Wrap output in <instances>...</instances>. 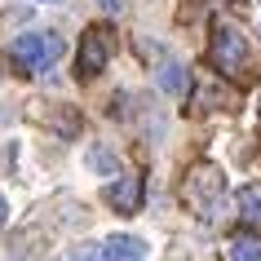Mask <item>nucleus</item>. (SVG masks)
Instances as JSON below:
<instances>
[{
	"label": "nucleus",
	"instance_id": "obj_1",
	"mask_svg": "<svg viewBox=\"0 0 261 261\" xmlns=\"http://www.w3.org/2000/svg\"><path fill=\"white\" fill-rule=\"evenodd\" d=\"M181 195H186V208H191L199 221H213L221 213V199H226V177H221L217 164H195L191 177H186V186H181Z\"/></svg>",
	"mask_w": 261,
	"mask_h": 261
},
{
	"label": "nucleus",
	"instance_id": "obj_2",
	"mask_svg": "<svg viewBox=\"0 0 261 261\" xmlns=\"http://www.w3.org/2000/svg\"><path fill=\"white\" fill-rule=\"evenodd\" d=\"M9 58H14V67L22 75H40L62 58V36L58 31H27V36H18L9 44Z\"/></svg>",
	"mask_w": 261,
	"mask_h": 261
},
{
	"label": "nucleus",
	"instance_id": "obj_3",
	"mask_svg": "<svg viewBox=\"0 0 261 261\" xmlns=\"http://www.w3.org/2000/svg\"><path fill=\"white\" fill-rule=\"evenodd\" d=\"M111 49H115V40H111L107 27H89L80 36V54H75V71L80 75H97V71L111 62Z\"/></svg>",
	"mask_w": 261,
	"mask_h": 261
},
{
	"label": "nucleus",
	"instance_id": "obj_4",
	"mask_svg": "<svg viewBox=\"0 0 261 261\" xmlns=\"http://www.w3.org/2000/svg\"><path fill=\"white\" fill-rule=\"evenodd\" d=\"M244 62H248L244 36H239L234 27H217V36H213V67H217L221 75H239Z\"/></svg>",
	"mask_w": 261,
	"mask_h": 261
},
{
	"label": "nucleus",
	"instance_id": "obj_5",
	"mask_svg": "<svg viewBox=\"0 0 261 261\" xmlns=\"http://www.w3.org/2000/svg\"><path fill=\"white\" fill-rule=\"evenodd\" d=\"M142 195H146V186H142L138 173H133V177H115L107 186V204L115 208V213H124V217H133L142 208Z\"/></svg>",
	"mask_w": 261,
	"mask_h": 261
},
{
	"label": "nucleus",
	"instance_id": "obj_6",
	"mask_svg": "<svg viewBox=\"0 0 261 261\" xmlns=\"http://www.w3.org/2000/svg\"><path fill=\"white\" fill-rule=\"evenodd\" d=\"M102 261H146V239L111 234V239H102Z\"/></svg>",
	"mask_w": 261,
	"mask_h": 261
},
{
	"label": "nucleus",
	"instance_id": "obj_7",
	"mask_svg": "<svg viewBox=\"0 0 261 261\" xmlns=\"http://www.w3.org/2000/svg\"><path fill=\"white\" fill-rule=\"evenodd\" d=\"M155 84H160V93H168V97H186V93H191V75H186L181 62H160Z\"/></svg>",
	"mask_w": 261,
	"mask_h": 261
},
{
	"label": "nucleus",
	"instance_id": "obj_8",
	"mask_svg": "<svg viewBox=\"0 0 261 261\" xmlns=\"http://www.w3.org/2000/svg\"><path fill=\"white\" fill-rule=\"evenodd\" d=\"M234 208H239L244 226H261V181H248V186H239V195H234Z\"/></svg>",
	"mask_w": 261,
	"mask_h": 261
},
{
	"label": "nucleus",
	"instance_id": "obj_9",
	"mask_svg": "<svg viewBox=\"0 0 261 261\" xmlns=\"http://www.w3.org/2000/svg\"><path fill=\"white\" fill-rule=\"evenodd\" d=\"M84 164L93 168L97 177H120V155L111 151V146H102V142H97V146H89V155H84Z\"/></svg>",
	"mask_w": 261,
	"mask_h": 261
},
{
	"label": "nucleus",
	"instance_id": "obj_10",
	"mask_svg": "<svg viewBox=\"0 0 261 261\" xmlns=\"http://www.w3.org/2000/svg\"><path fill=\"white\" fill-rule=\"evenodd\" d=\"M230 261H261V239L252 230L234 234V239H230Z\"/></svg>",
	"mask_w": 261,
	"mask_h": 261
},
{
	"label": "nucleus",
	"instance_id": "obj_11",
	"mask_svg": "<svg viewBox=\"0 0 261 261\" xmlns=\"http://www.w3.org/2000/svg\"><path fill=\"white\" fill-rule=\"evenodd\" d=\"M93 5H97V9H107V14H120L128 0H93Z\"/></svg>",
	"mask_w": 261,
	"mask_h": 261
},
{
	"label": "nucleus",
	"instance_id": "obj_12",
	"mask_svg": "<svg viewBox=\"0 0 261 261\" xmlns=\"http://www.w3.org/2000/svg\"><path fill=\"white\" fill-rule=\"evenodd\" d=\"M5 226H9V199L0 195V230H5Z\"/></svg>",
	"mask_w": 261,
	"mask_h": 261
},
{
	"label": "nucleus",
	"instance_id": "obj_13",
	"mask_svg": "<svg viewBox=\"0 0 261 261\" xmlns=\"http://www.w3.org/2000/svg\"><path fill=\"white\" fill-rule=\"evenodd\" d=\"M40 5H62V0H40Z\"/></svg>",
	"mask_w": 261,
	"mask_h": 261
}]
</instances>
